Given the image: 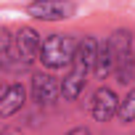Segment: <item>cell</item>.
<instances>
[{"instance_id":"cell-1","label":"cell","mask_w":135,"mask_h":135,"mask_svg":"<svg viewBox=\"0 0 135 135\" xmlns=\"http://www.w3.org/2000/svg\"><path fill=\"white\" fill-rule=\"evenodd\" d=\"M77 42L72 35H48L42 40V48H40V64L45 69L56 72V69H69L72 61H74V53H77Z\"/></svg>"},{"instance_id":"cell-2","label":"cell","mask_w":135,"mask_h":135,"mask_svg":"<svg viewBox=\"0 0 135 135\" xmlns=\"http://www.w3.org/2000/svg\"><path fill=\"white\" fill-rule=\"evenodd\" d=\"M74 11V0H29L27 3V13L37 21H64L72 19Z\"/></svg>"},{"instance_id":"cell-3","label":"cell","mask_w":135,"mask_h":135,"mask_svg":"<svg viewBox=\"0 0 135 135\" xmlns=\"http://www.w3.org/2000/svg\"><path fill=\"white\" fill-rule=\"evenodd\" d=\"M29 93H32V101H35L37 106H53V103L61 98V82H58L53 74L37 72V74H32Z\"/></svg>"},{"instance_id":"cell-4","label":"cell","mask_w":135,"mask_h":135,"mask_svg":"<svg viewBox=\"0 0 135 135\" xmlns=\"http://www.w3.org/2000/svg\"><path fill=\"white\" fill-rule=\"evenodd\" d=\"M119 95L111 90V88H98L95 93H93V101H90V114H93V119L95 122H109V119H114L117 117V111H119Z\"/></svg>"},{"instance_id":"cell-5","label":"cell","mask_w":135,"mask_h":135,"mask_svg":"<svg viewBox=\"0 0 135 135\" xmlns=\"http://www.w3.org/2000/svg\"><path fill=\"white\" fill-rule=\"evenodd\" d=\"M13 40H16V53H19L21 66H29L35 58H40L42 40H40L37 29H32V27H21V29L13 35Z\"/></svg>"},{"instance_id":"cell-6","label":"cell","mask_w":135,"mask_h":135,"mask_svg":"<svg viewBox=\"0 0 135 135\" xmlns=\"http://www.w3.org/2000/svg\"><path fill=\"white\" fill-rule=\"evenodd\" d=\"M24 103H27V90H24V85H19V82L6 85L3 93H0V117H3V119L13 117L16 111H21Z\"/></svg>"},{"instance_id":"cell-7","label":"cell","mask_w":135,"mask_h":135,"mask_svg":"<svg viewBox=\"0 0 135 135\" xmlns=\"http://www.w3.org/2000/svg\"><path fill=\"white\" fill-rule=\"evenodd\" d=\"M98 40L95 37H82L80 42H77V53H74V61H72V66H77V69H82V72H93L95 69V58H98Z\"/></svg>"},{"instance_id":"cell-8","label":"cell","mask_w":135,"mask_h":135,"mask_svg":"<svg viewBox=\"0 0 135 135\" xmlns=\"http://www.w3.org/2000/svg\"><path fill=\"white\" fill-rule=\"evenodd\" d=\"M85 82H88V72L77 69V66H69L66 74H64V80H61V95H64V101H77L80 93L85 90Z\"/></svg>"},{"instance_id":"cell-9","label":"cell","mask_w":135,"mask_h":135,"mask_svg":"<svg viewBox=\"0 0 135 135\" xmlns=\"http://www.w3.org/2000/svg\"><path fill=\"white\" fill-rule=\"evenodd\" d=\"M114 69H117V53H114L111 42L103 40L98 45V58H95V69L93 72H95L98 80H106L109 74H114Z\"/></svg>"},{"instance_id":"cell-10","label":"cell","mask_w":135,"mask_h":135,"mask_svg":"<svg viewBox=\"0 0 135 135\" xmlns=\"http://www.w3.org/2000/svg\"><path fill=\"white\" fill-rule=\"evenodd\" d=\"M0 48H3V69H13L16 64H21L19 53H16V40H13L8 27L0 29Z\"/></svg>"},{"instance_id":"cell-11","label":"cell","mask_w":135,"mask_h":135,"mask_svg":"<svg viewBox=\"0 0 135 135\" xmlns=\"http://www.w3.org/2000/svg\"><path fill=\"white\" fill-rule=\"evenodd\" d=\"M117 119L119 122H135V88L127 90V95L119 101V111H117Z\"/></svg>"},{"instance_id":"cell-12","label":"cell","mask_w":135,"mask_h":135,"mask_svg":"<svg viewBox=\"0 0 135 135\" xmlns=\"http://www.w3.org/2000/svg\"><path fill=\"white\" fill-rule=\"evenodd\" d=\"M64 135H93L90 127H72L69 132H64Z\"/></svg>"}]
</instances>
